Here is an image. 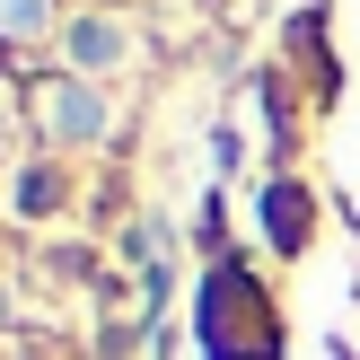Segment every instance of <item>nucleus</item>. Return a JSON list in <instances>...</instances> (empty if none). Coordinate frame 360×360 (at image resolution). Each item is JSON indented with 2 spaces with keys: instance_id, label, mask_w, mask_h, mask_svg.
<instances>
[{
  "instance_id": "2",
  "label": "nucleus",
  "mask_w": 360,
  "mask_h": 360,
  "mask_svg": "<svg viewBox=\"0 0 360 360\" xmlns=\"http://www.w3.org/2000/svg\"><path fill=\"white\" fill-rule=\"evenodd\" d=\"M44 115H53V132H97V105H88L79 88H53V97H44Z\"/></svg>"
},
{
  "instance_id": "1",
  "label": "nucleus",
  "mask_w": 360,
  "mask_h": 360,
  "mask_svg": "<svg viewBox=\"0 0 360 360\" xmlns=\"http://www.w3.org/2000/svg\"><path fill=\"white\" fill-rule=\"evenodd\" d=\"M264 220H273V238H281V246H299V238H308V202H299L290 185H273V193H264Z\"/></svg>"
},
{
  "instance_id": "3",
  "label": "nucleus",
  "mask_w": 360,
  "mask_h": 360,
  "mask_svg": "<svg viewBox=\"0 0 360 360\" xmlns=\"http://www.w3.org/2000/svg\"><path fill=\"white\" fill-rule=\"evenodd\" d=\"M70 44H79V62H115V53H123V44H115V27H79Z\"/></svg>"
}]
</instances>
